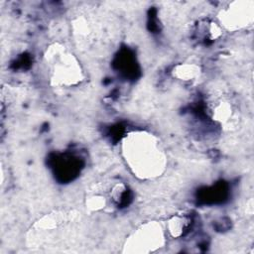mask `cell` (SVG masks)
Segmentation results:
<instances>
[{"instance_id":"obj_4","label":"cell","mask_w":254,"mask_h":254,"mask_svg":"<svg viewBox=\"0 0 254 254\" xmlns=\"http://www.w3.org/2000/svg\"><path fill=\"white\" fill-rule=\"evenodd\" d=\"M220 22L228 30H236L245 27L252 22V2H233L228 8L220 12Z\"/></svg>"},{"instance_id":"obj_7","label":"cell","mask_w":254,"mask_h":254,"mask_svg":"<svg viewBox=\"0 0 254 254\" xmlns=\"http://www.w3.org/2000/svg\"><path fill=\"white\" fill-rule=\"evenodd\" d=\"M105 205L104 197L100 195H93L87 200V206L92 210H98Z\"/></svg>"},{"instance_id":"obj_5","label":"cell","mask_w":254,"mask_h":254,"mask_svg":"<svg viewBox=\"0 0 254 254\" xmlns=\"http://www.w3.org/2000/svg\"><path fill=\"white\" fill-rule=\"evenodd\" d=\"M174 76L181 80H192L199 74V67L195 64H178L174 68Z\"/></svg>"},{"instance_id":"obj_1","label":"cell","mask_w":254,"mask_h":254,"mask_svg":"<svg viewBox=\"0 0 254 254\" xmlns=\"http://www.w3.org/2000/svg\"><path fill=\"white\" fill-rule=\"evenodd\" d=\"M122 155L134 176L142 180L160 177L167 164L158 138L145 131L131 132L123 139Z\"/></svg>"},{"instance_id":"obj_6","label":"cell","mask_w":254,"mask_h":254,"mask_svg":"<svg viewBox=\"0 0 254 254\" xmlns=\"http://www.w3.org/2000/svg\"><path fill=\"white\" fill-rule=\"evenodd\" d=\"M189 226V218L187 216H175L168 223L169 232L174 237L181 236Z\"/></svg>"},{"instance_id":"obj_3","label":"cell","mask_w":254,"mask_h":254,"mask_svg":"<svg viewBox=\"0 0 254 254\" xmlns=\"http://www.w3.org/2000/svg\"><path fill=\"white\" fill-rule=\"evenodd\" d=\"M164 242V232L161 225L150 221L136 229L124 247L125 251L130 253H149L162 247Z\"/></svg>"},{"instance_id":"obj_2","label":"cell","mask_w":254,"mask_h":254,"mask_svg":"<svg viewBox=\"0 0 254 254\" xmlns=\"http://www.w3.org/2000/svg\"><path fill=\"white\" fill-rule=\"evenodd\" d=\"M46 60L52 85L68 87L82 80L83 73L79 63L64 47L59 45L51 47L46 54Z\"/></svg>"}]
</instances>
